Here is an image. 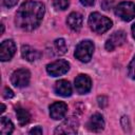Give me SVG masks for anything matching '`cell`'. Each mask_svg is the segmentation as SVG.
<instances>
[{"label": "cell", "mask_w": 135, "mask_h": 135, "mask_svg": "<svg viewBox=\"0 0 135 135\" xmlns=\"http://www.w3.org/2000/svg\"><path fill=\"white\" fill-rule=\"evenodd\" d=\"M45 6L38 1L28 0L23 2L18 8L15 17V23L24 31H33L37 28L44 16Z\"/></svg>", "instance_id": "1"}, {"label": "cell", "mask_w": 135, "mask_h": 135, "mask_svg": "<svg viewBox=\"0 0 135 135\" xmlns=\"http://www.w3.org/2000/svg\"><path fill=\"white\" fill-rule=\"evenodd\" d=\"M112 21L108 17L102 16L99 13H92L89 17V25L91 30L97 34L105 33L112 27Z\"/></svg>", "instance_id": "2"}, {"label": "cell", "mask_w": 135, "mask_h": 135, "mask_svg": "<svg viewBox=\"0 0 135 135\" xmlns=\"http://www.w3.org/2000/svg\"><path fill=\"white\" fill-rule=\"evenodd\" d=\"M94 43L91 40H83L79 42L75 50V57L81 62H89L93 56Z\"/></svg>", "instance_id": "3"}, {"label": "cell", "mask_w": 135, "mask_h": 135, "mask_svg": "<svg viewBox=\"0 0 135 135\" xmlns=\"http://www.w3.org/2000/svg\"><path fill=\"white\" fill-rule=\"evenodd\" d=\"M115 15L123 21H131L135 17V4L130 1L120 2L115 7Z\"/></svg>", "instance_id": "4"}, {"label": "cell", "mask_w": 135, "mask_h": 135, "mask_svg": "<svg viewBox=\"0 0 135 135\" xmlns=\"http://www.w3.org/2000/svg\"><path fill=\"white\" fill-rule=\"evenodd\" d=\"M70 70V63L66 60L59 59L46 65V72L52 77H58L64 75Z\"/></svg>", "instance_id": "5"}, {"label": "cell", "mask_w": 135, "mask_h": 135, "mask_svg": "<svg viewBox=\"0 0 135 135\" xmlns=\"http://www.w3.org/2000/svg\"><path fill=\"white\" fill-rule=\"evenodd\" d=\"M31 74L25 69H19L15 71L11 76V81L16 88H24L30 83Z\"/></svg>", "instance_id": "6"}, {"label": "cell", "mask_w": 135, "mask_h": 135, "mask_svg": "<svg viewBox=\"0 0 135 135\" xmlns=\"http://www.w3.org/2000/svg\"><path fill=\"white\" fill-rule=\"evenodd\" d=\"M78 131V120L74 117H69L62 121L55 130V134H76Z\"/></svg>", "instance_id": "7"}, {"label": "cell", "mask_w": 135, "mask_h": 135, "mask_svg": "<svg viewBox=\"0 0 135 135\" xmlns=\"http://www.w3.org/2000/svg\"><path fill=\"white\" fill-rule=\"evenodd\" d=\"M127 41V35L123 31H117L115 33H113L110 38L107 40L105 42V49L108 51H113L116 47L122 45L124 42Z\"/></svg>", "instance_id": "8"}, {"label": "cell", "mask_w": 135, "mask_h": 135, "mask_svg": "<svg viewBox=\"0 0 135 135\" xmlns=\"http://www.w3.org/2000/svg\"><path fill=\"white\" fill-rule=\"evenodd\" d=\"M16 52V45L15 42L11 39L4 40L0 44V59L1 61H7L11 60L12 57L15 55Z\"/></svg>", "instance_id": "9"}, {"label": "cell", "mask_w": 135, "mask_h": 135, "mask_svg": "<svg viewBox=\"0 0 135 135\" xmlns=\"http://www.w3.org/2000/svg\"><path fill=\"white\" fill-rule=\"evenodd\" d=\"M75 89L78 94H86L92 88L91 78L88 75L80 74L75 78Z\"/></svg>", "instance_id": "10"}, {"label": "cell", "mask_w": 135, "mask_h": 135, "mask_svg": "<svg viewBox=\"0 0 135 135\" xmlns=\"http://www.w3.org/2000/svg\"><path fill=\"white\" fill-rule=\"evenodd\" d=\"M66 112H68V105L62 101L54 102L50 107V116L55 120L62 119L65 116Z\"/></svg>", "instance_id": "11"}, {"label": "cell", "mask_w": 135, "mask_h": 135, "mask_svg": "<svg viewBox=\"0 0 135 135\" xmlns=\"http://www.w3.org/2000/svg\"><path fill=\"white\" fill-rule=\"evenodd\" d=\"M88 129L92 132H100L104 129V120H103V117L96 113L94 115H92L88 121V124H86Z\"/></svg>", "instance_id": "12"}, {"label": "cell", "mask_w": 135, "mask_h": 135, "mask_svg": "<svg viewBox=\"0 0 135 135\" xmlns=\"http://www.w3.org/2000/svg\"><path fill=\"white\" fill-rule=\"evenodd\" d=\"M57 95L62 97H69L72 95V85L66 80H58L54 88Z\"/></svg>", "instance_id": "13"}, {"label": "cell", "mask_w": 135, "mask_h": 135, "mask_svg": "<svg viewBox=\"0 0 135 135\" xmlns=\"http://www.w3.org/2000/svg\"><path fill=\"white\" fill-rule=\"evenodd\" d=\"M66 23L69 27L75 32H78L82 26V16L79 13L73 12L66 18Z\"/></svg>", "instance_id": "14"}, {"label": "cell", "mask_w": 135, "mask_h": 135, "mask_svg": "<svg viewBox=\"0 0 135 135\" xmlns=\"http://www.w3.org/2000/svg\"><path fill=\"white\" fill-rule=\"evenodd\" d=\"M21 54H22V57L30 61V62H33V61H36L40 58L41 56V53L39 51H37L36 49L30 46V45H22L21 47Z\"/></svg>", "instance_id": "15"}, {"label": "cell", "mask_w": 135, "mask_h": 135, "mask_svg": "<svg viewBox=\"0 0 135 135\" xmlns=\"http://www.w3.org/2000/svg\"><path fill=\"white\" fill-rule=\"evenodd\" d=\"M14 130V124L13 122L6 118V117H1L0 120V133L2 135H8L13 132Z\"/></svg>", "instance_id": "16"}, {"label": "cell", "mask_w": 135, "mask_h": 135, "mask_svg": "<svg viewBox=\"0 0 135 135\" xmlns=\"http://www.w3.org/2000/svg\"><path fill=\"white\" fill-rule=\"evenodd\" d=\"M16 115H17V119H18V122L20 126L26 124L31 119L30 113L25 109H22V108H18L16 110Z\"/></svg>", "instance_id": "17"}, {"label": "cell", "mask_w": 135, "mask_h": 135, "mask_svg": "<svg viewBox=\"0 0 135 135\" xmlns=\"http://www.w3.org/2000/svg\"><path fill=\"white\" fill-rule=\"evenodd\" d=\"M54 46L57 51V53L59 55H63L66 53L68 51V45H66V42L64 39L62 38H59V39H56L55 42H54Z\"/></svg>", "instance_id": "18"}, {"label": "cell", "mask_w": 135, "mask_h": 135, "mask_svg": "<svg viewBox=\"0 0 135 135\" xmlns=\"http://www.w3.org/2000/svg\"><path fill=\"white\" fill-rule=\"evenodd\" d=\"M53 5L56 9L64 11L70 5V1L69 0H53Z\"/></svg>", "instance_id": "19"}, {"label": "cell", "mask_w": 135, "mask_h": 135, "mask_svg": "<svg viewBox=\"0 0 135 135\" xmlns=\"http://www.w3.org/2000/svg\"><path fill=\"white\" fill-rule=\"evenodd\" d=\"M128 74L132 79H135V56L133 57L132 61L128 66Z\"/></svg>", "instance_id": "20"}, {"label": "cell", "mask_w": 135, "mask_h": 135, "mask_svg": "<svg viewBox=\"0 0 135 135\" xmlns=\"http://www.w3.org/2000/svg\"><path fill=\"white\" fill-rule=\"evenodd\" d=\"M115 3V0H103L101 3V6L103 7V9H110Z\"/></svg>", "instance_id": "21"}, {"label": "cell", "mask_w": 135, "mask_h": 135, "mask_svg": "<svg viewBox=\"0 0 135 135\" xmlns=\"http://www.w3.org/2000/svg\"><path fill=\"white\" fill-rule=\"evenodd\" d=\"M3 96H4V98H13L14 97V93H13V91L11 90V89H8V88H5L4 89V91H3Z\"/></svg>", "instance_id": "22"}, {"label": "cell", "mask_w": 135, "mask_h": 135, "mask_svg": "<svg viewBox=\"0 0 135 135\" xmlns=\"http://www.w3.org/2000/svg\"><path fill=\"white\" fill-rule=\"evenodd\" d=\"M17 2H18V0H3V4L8 8L15 6L17 4Z\"/></svg>", "instance_id": "23"}, {"label": "cell", "mask_w": 135, "mask_h": 135, "mask_svg": "<svg viewBox=\"0 0 135 135\" xmlns=\"http://www.w3.org/2000/svg\"><path fill=\"white\" fill-rule=\"evenodd\" d=\"M98 104H99V107L104 108V107L108 104V99H107V97H104V96L98 97Z\"/></svg>", "instance_id": "24"}, {"label": "cell", "mask_w": 135, "mask_h": 135, "mask_svg": "<svg viewBox=\"0 0 135 135\" xmlns=\"http://www.w3.org/2000/svg\"><path fill=\"white\" fill-rule=\"evenodd\" d=\"M30 134H37V135H40V134H42V129L40 128V127H35L34 129H32L31 131H30Z\"/></svg>", "instance_id": "25"}, {"label": "cell", "mask_w": 135, "mask_h": 135, "mask_svg": "<svg viewBox=\"0 0 135 135\" xmlns=\"http://www.w3.org/2000/svg\"><path fill=\"white\" fill-rule=\"evenodd\" d=\"M79 1H80V3H81L82 5H84V6H91V5H93L94 2H95V0H79Z\"/></svg>", "instance_id": "26"}, {"label": "cell", "mask_w": 135, "mask_h": 135, "mask_svg": "<svg viewBox=\"0 0 135 135\" xmlns=\"http://www.w3.org/2000/svg\"><path fill=\"white\" fill-rule=\"evenodd\" d=\"M132 34H133V37L135 39V23L132 25Z\"/></svg>", "instance_id": "27"}, {"label": "cell", "mask_w": 135, "mask_h": 135, "mask_svg": "<svg viewBox=\"0 0 135 135\" xmlns=\"http://www.w3.org/2000/svg\"><path fill=\"white\" fill-rule=\"evenodd\" d=\"M4 110H5V105L4 104H1V113H3Z\"/></svg>", "instance_id": "28"}, {"label": "cell", "mask_w": 135, "mask_h": 135, "mask_svg": "<svg viewBox=\"0 0 135 135\" xmlns=\"http://www.w3.org/2000/svg\"><path fill=\"white\" fill-rule=\"evenodd\" d=\"M3 32H4V25L1 24V34H3Z\"/></svg>", "instance_id": "29"}]
</instances>
